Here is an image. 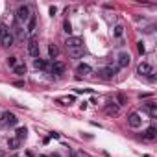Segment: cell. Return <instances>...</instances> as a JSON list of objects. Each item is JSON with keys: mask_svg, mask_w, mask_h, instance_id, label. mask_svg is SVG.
I'll return each mask as SVG.
<instances>
[{"mask_svg": "<svg viewBox=\"0 0 157 157\" xmlns=\"http://www.w3.org/2000/svg\"><path fill=\"white\" fill-rule=\"evenodd\" d=\"M48 56H50V59H56L57 56H59V48L52 43V45H48Z\"/></svg>", "mask_w": 157, "mask_h": 157, "instance_id": "cell-16", "label": "cell"}, {"mask_svg": "<svg viewBox=\"0 0 157 157\" xmlns=\"http://www.w3.org/2000/svg\"><path fill=\"white\" fill-rule=\"evenodd\" d=\"M65 45H67V50H78V48H83V39L81 37H68Z\"/></svg>", "mask_w": 157, "mask_h": 157, "instance_id": "cell-5", "label": "cell"}, {"mask_svg": "<svg viewBox=\"0 0 157 157\" xmlns=\"http://www.w3.org/2000/svg\"><path fill=\"white\" fill-rule=\"evenodd\" d=\"M13 70H15L17 76H24V74H26V65H17Z\"/></svg>", "mask_w": 157, "mask_h": 157, "instance_id": "cell-21", "label": "cell"}, {"mask_svg": "<svg viewBox=\"0 0 157 157\" xmlns=\"http://www.w3.org/2000/svg\"><path fill=\"white\" fill-rule=\"evenodd\" d=\"M28 54L31 57H39V41L35 37H30L28 41Z\"/></svg>", "mask_w": 157, "mask_h": 157, "instance_id": "cell-4", "label": "cell"}, {"mask_svg": "<svg viewBox=\"0 0 157 157\" xmlns=\"http://www.w3.org/2000/svg\"><path fill=\"white\" fill-rule=\"evenodd\" d=\"M76 72L80 76H91L92 74V68L87 65V63H80V65L76 67Z\"/></svg>", "mask_w": 157, "mask_h": 157, "instance_id": "cell-11", "label": "cell"}, {"mask_svg": "<svg viewBox=\"0 0 157 157\" xmlns=\"http://www.w3.org/2000/svg\"><path fill=\"white\" fill-rule=\"evenodd\" d=\"M63 72H65V65H63L61 61H56L54 65H52V74H54V76H61Z\"/></svg>", "mask_w": 157, "mask_h": 157, "instance_id": "cell-15", "label": "cell"}, {"mask_svg": "<svg viewBox=\"0 0 157 157\" xmlns=\"http://www.w3.org/2000/svg\"><path fill=\"white\" fill-rule=\"evenodd\" d=\"M33 65H35V68H45V67H46V63H45L43 59H39V57H37V59H33Z\"/></svg>", "mask_w": 157, "mask_h": 157, "instance_id": "cell-24", "label": "cell"}, {"mask_svg": "<svg viewBox=\"0 0 157 157\" xmlns=\"http://www.w3.org/2000/svg\"><path fill=\"white\" fill-rule=\"evenodd\" d=\"M4 124H7V126H15V124H17V117H15L13 113H9V111L2 113V117H0V126H4Z\"/></svg>", "mask_w": 157, "mask_h": 157, "instance_id": "cell-6", "label": "cell"}, {"mask_svg": "<svg viewBox=\"0 0 157 157\" xmlns=\"http://www.w3.org/2000/svg\"><path fill=\"white\" fill-rule=\"evenodd\" d=\"M56 11H57V7H56V6H52V7H50V15L54 17V15H56Z\"/></svg>", "mask_w": 157, "mask_h": 157, "instance_id": "cell-28", "label": "cell"}, {"mask_svg": "<svg viewBox=\"0 0 157 157\" xmlns=\"http://www.w3.org/2000/svg\"><path fill=\"white\" fill-rule=\"evenodd\" d=\"M26 24H28V26H26V31H28L31 37H33V31H35V26H37V19H35V15H31Z\"/></svg>", "mask_w": 157, "mask_h": 157, "instance_id": "cell-14", "label": "cell"}, {"mask_svg": "<svg viewBox=\"0 0 157 157\" xmlns=\"http://www.w3.org/2000/svg\"><path fill=\"white\" fill-rule=\"evenodd\" d=\"M137 48H139V54H141V56L146 52V48H144V43H142V41H141V43H137Z\"/></svg>", "mask_w": 157, "mask_h": 157, "instance_id": "cell-27", "label": "cell"}, {"mask_svg": "<svg viewBox=\"0 0 157 157\" xmlns=\"http://www.w3.org/2000/svg\"><path fill=\"white\" fill-rule=\"evenodd\" d=\"M137 74H141V76H150V74H152V65H150V63H146V61H141L139 67H137Z\"/></svg>", "mask_w": 157, "mask_h": 157, "instance_id": "cell-9", "label": "cell"}, {"mask_svg": "<svg viewBox=\"0 0 157 157\" xmlns=\"http://www.w3.org/2000/svg\"><path fill=\"white\" fill-rule=\"evenodd\" d=\"M52 157H59V155H57V153H54V155H52Z\"/></svg>", "mask_w": 157, "mask_h": 157, "instance_id": "cell-29", "label": "cell"}, {"mask_svg": "<svg viewBox=\"0 0 157 157\" xmlns=\"http://www.w3.org/2000/svg\"><path fill=\"white\" fill-rule=\"evenodd\" d=\"M113 33H115V37H117V39H120V37L124 35V26H122V24H117V26H115V31H113Z\"/></svg>", "mask_w": 157, "mask_h": 157, "instance_id": "cell-19", "label": "cell"}, {"mask_svg": "<svg viewBox=\"0 0 157 157\" xmlns=\"http://www.w3.org/2000/svg\"><path fill=\"white\" fill-rule=\"evenodd\" d=\"M142 137H144L146 141H153V139L157 137V128H155V126H150V128L142 133Z\"/></svg>", "mask_w": 157, "mask_h": 157, "instance_id": "cell-12", "label": "cell"}, {"mask_svg": "<svg viewBox=\"0 0 157 157\" xmlns=\"http://www.w3.org/2000/svg\"><path fill=\"white\" fill-rule=\"evenodd\" d=\"M7 146H9V150H17L19 146H20V141L17 137H11V139L7 141Z\"/></svg>", "mask_w": 157, "mask_h": 157, "instance_id": "cell-18", "label": "cell"}, {"mask_svg": "<svg viewBox=\"0 0 157 157\" xmlns=\"http://www.w3.org/2000/svg\"><path fill=\"white\" fill-rule=\"evenodd\" d=\"M7 65L11 68H15L17 67V57H7Z\"/></svg>", "mask_w": 157, "mask_h": 157, "instance_id": "cell-26", "label": "cell"}, {"mask_svg": "<svg viewBox=\"0 0 157 157\" xmlns=\"http://www.w3.org/2000/svg\"><path fill=\"white\" fill-rule=\"evenodd\" d=\"M57 102H63V106H68L70 102H74V96H67V98H59Z\"/></svg>", "mask_w": 157, "mask_h": 157, "instance_id": "cell-25", "label": "cell"}, {"mask_svg": "<svg viewBox=\"0 0 157 157\" xmlns=\"http://www.w3.org/2000/svg\"><path fill=\"white\" fill-rule=\"evenodd\" d=\"M129 61H131V57H129V54L128 52H120L118 54V67L117 68H126V67H129Z\"/></svg>", "mask_w": 157, "mask_h": 157, "instance_id": "cell-7", "label": "cell"}, {"mask_svg": "<svg viewBox=\"0 0 157 157\" xmlns=\"http://www.w3.org/2000/svg\"><path fill=\"white\" fill-rule=\"evenodd\" d=\"M68 56H70V57H81V56H83V48H78V50H68Z\"/></svg>", "mask_w": 157, "mask_h": 157, "instance_id": "cell-22", "label": "cell"}, {"mask_svg": "<svg viewBox=\"0 0 157 157\" xmlns=\"http://www.w3.org/2000/svg\"><path fill=\"white\" fill-rule=\"evenodd\" d=\"M63 31H65L67 35H70V33H72V26H70L68 20H65V22H63Z\"/></svg>", "mask_w": 157, "mask_h": 157, "instance_id": "cell-23", "label": "cell"}, {"mask_svg": "<svg viewBox=\"0 0 157 157\" xmlns=\"http://www.w3.org/2000/svg\"><path fill=\"white\" fill-rule=\"evenodd\" d=\"M13 41H15V37L11 33V30L4 24H0V45L9 48V46H13Z\"/></svg>", "mask_w": 157, "mask_h": 157, "instance_id": "cell-1", "label": "cell"}, {"mask_svg": "<svg viewBox=\"0 0 157 157\" xmlns=\"http://www.w3.org/2000/svg\"><path fill=\"white\" fill-rule=\"evenodd\" d=\"M144 109L150 113V117H157V103H155L153 100L146 102V103H144Z\"/></svg>", "mask_w": 157, "mask_h": 157, "instance_id": "cell-13", "label": "cell"}, {"mask_svg": "<svg viewBox=\"0 0 157 157\" xmlns=\"http://www.w3.org/2000/svg\"><path fill=\"white\" fill-rule=\"evenodd\" d=\"M113 102H115V103H117V106L120 107V106H124V103H126V102H128V98H126V96H124V94H122V92H118V94H117V96H115V100H113Z\"/></svg>", "mask_w": 157, "mask_h": 157, "instance_id": "cell-17", "label": "cell"}, {"mask_svg": "<svg viewBox=\"0 0 157 157\" xmlns=\"http://www.w3.org/2000/svg\"><path fill=\"white\" fill-rule=\"evenodd\" d=\"M103 111H106V115H109V117H115V115H118L120 107H118L113 100H109V102L106 103V107H103Z\"/></svg>", "mask_w": 157, "mask_h": 157, "instance_id": "cell-8", "label": "cell"}, {"mask_svg": "<svg viewBox=\"0 0 157 157\" xmlns=\"http://www.w3.org/2000/svg\"><path fill=\"white\" fill-rule=\"evenodd\" d=\"M0 157H4V153H2V152H0Z\"/></svg>", "mask_w": 157, "mask_h": 157, "instance_id": "cell-30", "label": "cell"}, {"mask_svg": "<svg viewBox=\"0 0 157 157\" xmlns=\"http://www.w3.org/2000/svg\"><path fill=\"white\" fill-rule=\"evenodd\" d=\"M30 17H31V11H30V7L26 4L17 7V22H28Z\"/></svg>", "mask_w": 157, "mask_h": 157, "instance_id": "cell-2", "label": "cell"}, {"mask_svg": "<svg viewBox=\"0 0 157 157\" xmlns=\"http://www.w3.org/2000/svg\"><path fill=\"white\" fill-rule=\"evenodd\" d=\"M141 124H142V118H141L139 113H131L128 117V126H129V128H139Z\"/></svg>", "mask_w": 157, "mask_h": 157, "instance_id": "cell-10", "label": "cell"}, {"mask_svg": "<svg viewBox=\"0 0 157 157\" xmlns=\"http://www.w3.org/2000/svg\"><path fill=\"white\" fill-rule=\"evenodd\" d=\"M15 133H17V139H19V141H22V139H26L28 129H26V128H17V131H15Z\"/></svg>", "mask_w": 157, "mask_h": 157, "instance_id": "cell-20", "label": "cell"}, {"mask_svg": "<svg viewBox=\"0 0 157 157\" xmlns=\"http://www.w3.org/2000/svg\"><path fill=\"white\" fill-rule=\"evenodd\" d=\"M117 72H118L117 67H103V68L98 70V76L102 80H113L115 76H117Z\"/></svg>", "mask_w": 157, "mask_h": 157, "instance_id": "cell-3", "label": "cell"}]
</instances>
